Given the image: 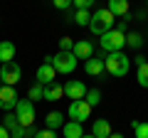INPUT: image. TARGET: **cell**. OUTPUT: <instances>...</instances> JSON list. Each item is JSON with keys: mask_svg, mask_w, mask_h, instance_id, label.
<instances>
[{"mask_svg": "<svg viewBox=\"0 0 148 138\" xmlns=\"http://www.w3.org/2000/svg\"><path fill=\"white\" fill-rule=\"evenodd\" d=\"M104 67L111 77H126L128 69H131V59L123 52H109L104 57Z\"/></svg>", "mask_w": 148, "mask_h": 138, "instance_id": "obj_1", "label": "cell"}, {"mask_svg": "<svg viewBox=\"0 0 148 138\" xmlns=\"http://www.w3.org/2000/svg\"><path fill=\"white\" fill-rule=\"evenodd\" d=\"M77 62H79V59L74 57L72 52H57L54 57L52 54L45 57V64H52L57 74H72L74 69H77Z\"/></svg>", "mask_w": 148, "mask_h": 138, "instance_id": "obj_2", "label": "cell"}, {"mask_svg": "<svg viewBox=\"0 0 148 138\" xmlns=\"http://www.w3.org/2000/svg\"><path fill=\"white\" fill-rule=\"evenodd\" d=\"M89 30L94 32V35H106L109 30H114V15H111L106 8H101V10H94V15H91L89 20Z\"/></svg>", "mask_w": 148, "mask_h": 138, "instance_id": "obj_3", "label": "cell"}, {"mask_svg": "<svg viewBox=\"0 0 148 138\" xmlns=\"http://www.w3.org/2000/svg\"><path fill=\"white\" fill-rule=\"evenodd\" d=\"M99 44H101V49H104V52H121V49L126 47V35H123V32H119L116 27H114V30H109L106 35H101Z\"/></svg>", "mask_w": 148, "mask_h": 138, "instance_id": "obj_4", "label": "cell"}, {"mask_svg": "<svg viewBox=\"0 0 148 138\" xmlns=\"http://www.w3.org/2000/svg\"><path fill=\"white\" fill-rule=\"evenodd\" d=\"M15 116H17V121H20V126L32 128L35 126V104H32L30 99H20L17 106H15Z\"/></svg>", "mask_w": 148, "mask_h": 138, "instance_id": "obj_5", "label": "cell"}, {"mask_svg": "<svg viewBox=\"0 0 148 138\" xmlns=\"http://www.w3.org/2000/svg\"><path fill=\"white\" fill-rule=\"evenodd\" d=\"M0 79H3V84H5V86H15L17 81L22 79V69H20V64H15V62L0 64Z\"/></svg>", "mask_w": 148, "mask_h": 138, "instance_id": "obj_6", "label": "cell"}, {"mask_svg": "<svg viewBox=\"0 0 148 138\" xmlns=\"http://www.w3.org/2000/svg\"><path fill=\"white\" fill-rule=\"evenodd\" d=\"M67 116L72 118V121H77V123H84L86 118L91 116V106L86 104L84 99H79V101H72V104H69V109H67Z\"/></svg>", "mask_w": 148, "mask_h": 138, "instance_id": "obj_7", "label": "cell"}, {"mask_svg": "<svg viewBox=\"0 0 148 138\" xmlns=\"http://www.w3.org/2000/svg\"><path fill=\"white\" fill-rule=\"evenodd\" d=\"M17 91H15V86H0V109L3 111H12V109L17 106Z\"/></svg>", "mask_w": 148, "mask_h": 138, "instance_id": "obj_8", "label": "cell"}, {"mask_svg": "<svg viewBox=\"0 0 148 138\" xmlns=\"http://www.w3.org/2000/svg\"><path fill=\"white\" fill-rule=\"evenodd\" d=\"M86 86L82 84V81H67V84H64V96H67V99H72V101H79V99H84L86 96Z\"/></svg>", "mask_w": 148, "mask_h": 138, "instance_id": "obj_9", "label": "cell"}, {"mask_svg": "<svg viewBox=\"0 0 148 138\" xmlns=\"http://www.w3.org/2000/svg\"><path fill=\"white\" fill-rule=\"evenodd\" d=\"M72 54L77 59H91L94 57V47H91V42H86V40H79V42H74Z\"/></svg>", "mask_w": 148, "mask_h": 138, "instance_id": "obj_10", "label": "cell"}, {"mask_svg": "<svg viewBox=\"0 0 148 138\" xmlns=\"http://www.w3.org/2000/svg\"><path fill=\"white\" fill-rule=\"evenodd\" d=\"M54 74H57V72H54V67L52 64H40V67H37V81H40V84H54Z\"/></svg>", "mask_w": 148, "mask_h": 138, "instance_id": "obj_11", "label": "cell"}, {"mask_svg": "<svg viewBox=\"0 0 148 138\" xmlns=\"http://www.w3.org/2000/svg\"><path fill=\"white\" fill-rule=\"evenodd\" d=\"M84 72L89 77H99L101 72H106V67H104V59H99V57H91V59H86L84 62Z\"/></svg>", "mask_w": 148, "mask_h": 138, "instance_id": "obj_12", "label": "cell"}, {"mask_svg": "<svg viewBox=\"0 0 148 138\" xmlns=\"http://www.w3.org/2000/svg\"><path fill=\"white\" fill-rule=\"evenodd\" d=\"M106 10H109L114 17L128 15V0H106Z\"/></svg>", "mask_w": 148, "mask_h": 138, "instance_id": "obj_13", "label": "cell"}, {"mask_svg": "<svg viewBox=\"0 0 148 138\" xmlns=\"http://www.w3.org/2000/svg\"><path fill=\"white\" fill-rule=\"evenodd\" d=\"M8 62H15V44L10 40H3L0 42V64H8Z\"/></svg>", "mask_w": 148, "mask_h": 138, "instance_id": "obj_14", "label": "cell"}, {"mask_svg": "<svg viewBox=\"0 0 148 138\" xmlns=\"http://www.w3.org/2000/svg\"><path fill=\"white\" fill-rule=\"evenodd\" d=\"M111 126H109V121H106V118H96L94 121V128H91V136L94 138H109L111 136Z\"/></svg>", "mask_w": 148, "mask_h": 138, "instance_id": "obj_15", "label": "cell"}, {"mask_svg": "<svg viewBox=\"0 0 148 138\" xmlns=\"http://www.w3.org/2000/svg\"><path fill=\"white\" fill-rule=\"evenodd\" d=\"M62 136L64 138H82L84 136V128H82V123H77V121H67L62 126Z\"/></svg>", "mask_w": 148, "mask_h": 138, "instance_id": "obj_16", "label": "cell"}, {"mask_svg": "<svg viewBox=\"0 0 148 138\" xmlns=\"http://www.w3.org/2000/svg\"><path fill=\"white\" fill-rule=\"evenodd\" d=\"M45 123H47L49 131H57V128L64 126V113H59V111H49L47 116H45Z\"/></svg>", "mask_w": 148, "mask_h": 138, "instance_id": "obj_17", "label": "cell"}, {"mask_svg": "<svg viewBox=\"0 0 148 138\" xmlns=\"http://www.w3.org/2000/svg\"><path fill=\"white\" fill-rule=\"evenodd\" d=\"M64 96V86L62 84H47L45 86V101H59Z\"/></svg>", "mask_w": 148, "mask_h": 138, "instance_id": "obj_18", "label": "cell"}, {"mask_svg": "<svg viewBox=\"0 0 148 138\" xmlns=\"http://www.w3.org/2000/svg\"><path fill=\"white\" fill-rule=\"evenodd\" d=\"M126 47L141 49L143 47V35H141V32H126Z\"/></svg>", "mask_w": 148, "mask_h": 138, "instance_id": "obj_19", "label": "cell"}, {"mask_svg": "<svg viewBox=\"0 0 148 138\" xmlns=\"http://www.w3.org/2000/svg\"><path fill=\"white\" fill-rule=\"evenodd\" d=\"M27 99H30L32 104H35V101H40V99H45V84H40V81H37V84H32L30 91H27Z\"/></svg>", "mask_w": 148, "mask_h": 138, "instance_id": "obj_20", "label": "cell"}, {"mask_svg": "<svg viewBox=\"0 0 148 138\" xmlns=\"http://www.w3.org/2000/svg\"><path fill=\"white\" fill-rule=\"evenodd\" d=\"M136 79H138V84H141L143 89H148V62H143V64H138V72H136Z\"/></svg>", "mask_w": 148, "mask_h": 138, "instance_id": "obj_21", "label": "cell"}, {"mask_svg": "<svg viewBox=\"0 0 148 138\" xmlns=\"http://www.w3.org/2000/svg\"><path fill=\"white\" fill-rule=\"evenodd\" d=\"M74 22L79 27H89V20H91V15H89V10H77V15L72 17Z\"/></svg>", "mask_w": 148, "mask_h": 138, "instance_id": "obj_22", "label": "cell"}, {"mask_svg": "<svg viewBox=\"0 0 148 138\" xmlns=\"http://www.w3.org/2000/svg\"><path fill=\"white\" fill-rule=\"evenodd\" d=\"M133 133L136 138H148V121H133Z\"/></svg>", "mask_w": 148, "mask_h": 138, "instance_id": "obj_23", "label": "cell"}, {"mask_svg": "<svg viewBox=\"0 0 148 138\" xmlns=\"http://www.w3.org/2000/svg\"><path fill=\"white\" fill-rule=\"evenodd\" d=\"M84 101L89 104V106H96V104L101 101V91L99 89H89V91H86V96H84Z\"/></svg>", "mask_w": 148, "mask_h": 138, "instance_id": "obj_24", "label": "cell"}, {"mask_svg": "<svg viewBox=\"0 0 148 138\" xmlns=\"http://www.w3.org/2000/svg\"><path fill=\"white\" fill-rule=\"evenodd\" d=\"M3 126H5L8 131H12V128H17V126H20V121H17V116H15V113H10V111H8L5 116H3Z\"/></svg>", "mask_w": 148, "mask_h": 138, "instance_id": "obj_25", "label": "cell"}, {"mask_svg": "<svg viewBox=\"0 0 148 138\" xmlns=\"http://www.w3.org/2000/svg\"><path fill=\"white\" fill-rule=\"evenodd\" d=\"M74 49V40L72 37H62L59 40V52H72Z\"/></svg>", "mask_w": 148, "mask_h": 138, "instance_id": "obj_26", "label": "cell"}, {"mask_svg": "<svg viewBox=\"0 0 148 138\" xmlns=\"http://www.w3.org/2000/svg\"><path fill=\"white\" fill-rule=\"evenodd\" d=\"M74 8L77 10H89V8H94V0H74Z\"/></svg>", "mask_w": 148, "mask_h": 138, "instance_id": "obj_27", "label": "cell"}, {"mask_svg": "<svg viewBox=\"0 0 148 138\" xmlns=\"http://www.w3.org/2000/svg\"><path fill=\"white\" fill-rule=\"evenodd\" d=\"M69 5H74V0H54V8L57 10H67Z\"/></svg>", "mask_w": 148, "mask_h": 138, "instance_id": "obj_28", "label": "cell"}, {"mask_svg": "<svg viewBox=\"0 0 148 138\" xmlns=\"http://www.w3.org/2000/svg\"><path fill=\"white\" fill-rule=\"evenodd\" d=\"M35 138H57V136H54V131L45 128V131H35Z\"/></svg>", "mask_w": 148, "mask_h": 138, "instance_id": "obj_29", "label": "cell"}, {"mask_svg": "<svg viewBox=\"0 0 148 138\" xmlns=\"http://www.w3.org/2000/svg\"><path fill=\"white\" fill-rule=\"evenodd\" d=\"M0 138H10V131H8L3 123H0Z\"/></svg>", "mask_w": 148, "mask_h": 138, "instance_id": "obj_30", "label": "cell"}, {"mask_svg": "<svg viewBox=\"0 0 148 138\" xmlns=\"http://www.w3.org/2000/svg\"><path fill=\"white\" fill-rule=\"evenodd\" d=\"M116 30H119V32H123V35H126V22H119V25H116Z\"/></svg>", "mask_w": 148, "mask_h": 138, "instance_id": "obj_31", "label": "cell"}, {"mask_svg": "<svg viewBox=\"0 0 148 138\" xmlns=\"http://www.w3.org/2000/svg\"><path fill=\"white\" fill-rule=\"evenodd\" d=\"M109 138H123V136H121V133H111Z\"/></svg>", "mask_w": 148, "mask_h": 138, "instance_id": "obj_32", "label": "cell"}, {"mask_svg": "<svg viewBox=\"0 0 148 138\" xmlns=\"http://www.w3.org/2000/svg\"><path fill=\"white\" fill-rule=\"evenodd\" d=\"M82 138H94V136H82Z\"/></svg>", "mask_w": 148, "mask_h": 138, "instance_id": "obj_33", "label": "cell"}, {"mask_svg": "<svg viewBox=\"0 0 148 138\" xmlns=\"http://www.w3.org/2000/svg\"><path fill=\"white\" fill-rule=\"evenodd\" d=\"M0 86H3V79H0Z\"/></svg>", "mask_w": 148, "mask_h": 138, "instance_id": "obj_34", "label": "cell"}]
</instances>
